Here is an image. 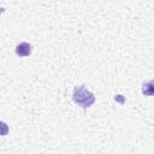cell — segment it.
<instances>
[{
	"label": "cell",
	"mask_w": 154,
	"mask_h": 154,
	"mask_svg": "<svg viewBox=\"0 0 154 154\" xmlns=\"http://www.w3.org/2000/svg\"><path fill=\"white\" fill-rule=\"evenodd\" d=\"M72 100H73L75 103L79 105L81 107L88 108V107L93 106V103L95 102V96L84 85H79V87H76L73 89Z\"/></svg>",
	"instance_id": "1"
},
{
	"label": "cell",
	"mask_w": 154,
	"mask_h": 154,
	"mask_svg": "<svg viewBox=\"0 0 154 154\" xmlns=\"http://www.w3.org/2000/svg\"><path fill=\"white\" fill-rule=\"evenodd\" d=\"M16 54L18 57H28L31 54V46L28 42H22L16 47Z\"/></svg>",
	"instance_id": "2"
},
{
	"label": "cell",
	"mask_w": 154,
	"mask_h": 154,
	"mask_svg": "<svg viewBox=\"0 0 154 154\" xmlns=\"http://www.w3.org/2000/svg\"><path fill=\"white\" fill-rule=\"evenodd\" d=\"M8 134V125L0 120V136H6Z\"/></svg>",
	"instance_id": "3"
},
{
	"label": "cell",
	"mask_w": 154,
	"mask_h": 154,
	"mask_svg": "<svg viewBox=\"0 0 154 154\" xmlns=\"http://www.w3.org/2000/svg\"><path fill=\"white\" fill-rule=\"evenodd\" d=\"M2 11H4V10H2V7H1V6H0V14H1V13H2Z\"/></svg>",
	"instance_id": "4"
}]
</instances>
